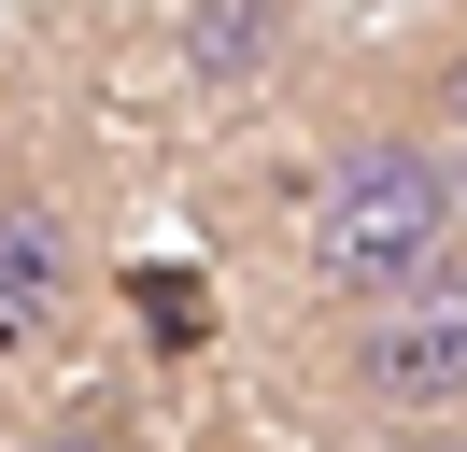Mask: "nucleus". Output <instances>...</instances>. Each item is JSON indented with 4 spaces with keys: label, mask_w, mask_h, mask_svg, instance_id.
<instances>
[{
    "label": "nucleus",
    "mask_w": 467,
    "mask_h": 452,
    "mask_svg": "<svg viewBox=\"0 0 467 452\" xmlns=\"http://www.w3.org/2000/svg\"><path fill=\"white\" fill-rule=\"evenodd\" d=\"M425 113H439V128H453V141H467V43H453V56H439V85H425Z\"/></svg>",
    "instance_id": "nucleus-5"
},
{
    "label": "nucleus",
    "mask_w": 467,
    "mask_h": 452,
    "mask_svg": "<svg viewBox=\"0 0 467 452\" xmlns=\"http://www.w3.org/2000/svg\"><path fill=\"white\" fill-rule=\"evenodd\" d=\"M397 452H467V424H397Z\"/></svg>",
    "instance_id": "nucleus-7"
},
{
    "label": "nucleus",
    "mask_w": 467,
    "mask_h": 452,
    "mask_svg": "<svg viewBox=\"0 0 467 452\" xmlns=\"http://www.w3.org/2000/svg\"><path fill=\"white\" fill-rule=\"evenodd\" d=\"M453 254H467V198H453V141H425V128H354L297 198V282L340 311L410 297Z\"/></svg>",
    "instance_id": "nucleus-1"
},
{
    "label": "nucleus",
    "mask_w": 467,
    "mask_h": 452,
    "mask_svg": "<svg viewBox=\"0 0 467 452\" xmlns=\"http://www.w3.org/2000/svg\"><path fill=\"white\" fill-rule=\"evenodd\" d=\"M340 396H368L382 424H453L467 410V254L340 325Z\"/></svg>",
    "instance_id": "nucleus-2"
},
{
    "label": "nucleus",
    "mask_w": 467,
    "mask_h": 452,
    "mask_svg": "<svg viewBox=\"0 0 467 452\" xmlns=\"http://www.w3.org/2000/svg\"><path fill=\"white\" fill-rule=\"evenodd\" d=\"M453 198H467V156H453Z\"/></svg>",
    "instance_id": "nucleus-8"
},
{
    "label": "nucleus",
    "mask_w": 467,
    "mask_h": 452,
    "mask_svg": "<svg viewBox=\"0 0 467 452\" xmlns=\"http://www.w3.org/2000/svg\"><path fill=\"white\" fill-rule=\"evenodd\" d=\"M71 325V226L43 198H0V367Z\"/></svg>",
    "instance_id": "nucleus-3"
},
{
    "label": "nucleus",
    "mask_w": 467,
    "mask_h": 452,
    "mask_svg": "<svg viewBox=\"0 0 467 452\" xmlns=\"http://www.w3.org/2000/svg\"><path fill=\"white\" fill-rule=\"evenodd\" d=\"M29 452H128V438H114V424L86 410V424H57V438H29Z\"/></svg>",
    "instance_id": "nucleus-6"
},
{
    "label": "nucleus",
    "mask_w": 467,
    "mask_h": 452,
    "mask_svg": "<svg viewBox=\"0 0 467 452\" xmlns=\"http://www.w3.org/2000/svg\"><path fill=\"white\" fill-rule=\"evenodd\" d=\"M269 28H284V0H199V15H184V71L241 85V71L269 56Z\"/></svg>",
    "instance_id": "nucleus-4"
}]
</instances>
